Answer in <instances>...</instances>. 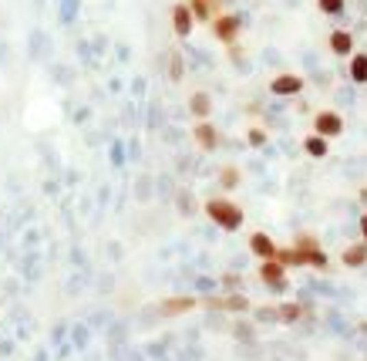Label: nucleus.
Here are the masks:
<instances>
[{"label":"nucleus","instance_id":"f257e3e1","mask_svg":"<svg viewBox=\"0 0 367 361\" xmlns=\"http://www.w3.org/2000/svg\"><path fill=\"white\" fill-rule=\"evenodd\" d=\"M277 260L283 264V267H317V270H324L327 267V253L317 246L314 237H296V246L293 250H277Z\"/></svg>","mask_w":367,"mask_h":361},{"label":"nucleus","instance_id":"f03ea898","mask_svg":"<svg viewBox=\"0 0 367 361\" xmlns=\"http://www.w3.org/2000/svg\"><path fill=\"white\" fill-rule=\"evenodd\" d=\"M205 213L212 223H219L223 230H240L243 226V209L229 200H209L205 202Z\"/></svg>","mask_w":367,"mask_h":361},{"label":"nucleus","instance_id":"7ed1b4c3","mask_svg":"<svg viewBox=\"0 0 367 361\" xmlns=\"http://www.w3.org/2000/svg\"><path fill=\"white\" fill-rule=\"evenodd\" d=\"M240 27H243L240 14H216V17H212V34L223 40V44H229V47H236Z\"/></svg>","mask_w":367,"mask_h":361},{"label":"nucleus","instance_id":"20e7f679","mask_svg":"<svg viewBox=\"0 0 367 361\" xmlns=\"http://www.w3.org/2000/svg\"><path fill=\"white\" fill-rule=\"evenodd\" d=\"M314 132L324 135V139H333V135L344 132V119H340L337 112H317V115H314Z\"/></svg>","mask_w":367,"mask_h":361},{"label":"nucleus","instance_id":"39448f33","mask_svg":"<svg viewBox=\"0 0 367 361\" xmlns=\"http://www.w3.org/2000/svg\"><path fill=\"white\" fill-rule=\"evenodd\" d=\"M270 91L277 98H293V95L303 91V78L300 75H277V78L270 81Z\"/></svg>","mask_w":367,"mask_h":361},{"label":"nucleus","instance_id":"423d86ee","mask_svg":"<svg viewBox=\"0 0 367 361\" xmlns=\"http://www.w3.org/2000/svg\"><path fill=\"white\" fill-rule=\"evenodd\" d=\"M172 27H175V34H179V38H189V34H192L196 17H192L189 3H175V7H172Z\"/></svg>","mask_w":367,"mask_h":361},{"label":"nucleus","instance_id":"0eeeda50","mask_svg":"<svg viewBox=\"0 0 367 361\" xmlns=\"http://www.w3.org/2000/svg\"><path fill=\"white\" fill-rule=\"evenodd\" d=\"M260 277H263L266 287H273V290H286V274H283V264H280V260H263Z\"/></svg>","mask_w":367,"mask_h":361},{"label":"nucleus","instance_id":"6e6552de","mask_svg":"<svg viewBox=\"0 0 367 361\" xmlns=\"http://www.w3.org/2000/svg\"><path fill=\"white\" fill-rule=\"evenodd\" d=\"M260 314H263V318H270V321L293 324V321H300V314H303V307H300V304H283V307H263Z\"/></svg>","mask_w":367,"mask_h":361},{"label":"nucleus","instance_id":"1a4fd4ad","mask_svg":"<svg viewBox=\"0 0 367 361\" xmlns=\"http://www.w3.org/2000/svg\"><path fill=\"white\" fill-rule=\"evenodd\" d=\"M330 51L337 54V58H351L354 54V34L351 31H330Z\"/></svg>","mask_w":367,"mask_h":361},{"label":"nucleus","instance_id":"9d476101","mask_svg":"<svg viewBox=\"0 0 367 361\" xmlns=\"http://www.w3.org/2000/svg\"><path fill=\"white\" fill-rule=\"evenodd\" d=\"M249 250H253L260 260H277V243L270 240L266 233H253V237H249Z\"/></svg>","mask_w":367,"mask_h":361},{"label":"nucleus","instance_id":"9b49d317","mask_svg":"<svg viewBox=\"0 0 367 361\" xmlns=\"http://www.w3.org/2000/svg\"><path fill=\"white\" fill-rule=\"evenodd\" d=\"M196 142L203 145L205 152H212V149L219 145V132H216V125H212L209 119H203L199 125H196Z\"/></svg>","mask_w":367,"mask_h":361},{"label":"nucleus","instance_id":"f8f14e48","mask_svg":"<svg viewBox=\"0 0 367 361\" xmlns=\"http://www.w3.org/2000/svg\"><path fill=\"white\" fill-rule=\"evenodd\" d=\"M209 307H216V311H219V307H223V311H246L249 301H246L243 294H229V297H212Z\"/></svg>","mask_w":367,"mask_h":361},{"label":"nucleus","instance_id":"ddd939ff","mask_svg":"<svg viewBox=\"0 0 367 361\" xmlns=\"http://www.w3.org/2000/svg\"><path fill=\"white\" fill-rule=\"evenodd\" d=\"M303 149H307V156L324 159L327 152H330V142H327L324 135H317V132H314V135H307V139H303Z\"/></svg>","mask_w":367,"mask_h":361},{"label":"nucleus","instance_id":"4468645a","mask_svg":"<svg viewBox=\"0 0 367 361\" xmlns=\"http://www.w3.org/2000/svg\"><path fill=\"white\" fill-rule=\"evenodd\" d=\"M189 108H192V115L203 121V119H209V112H212V98L205 95V91H196L192 98H189Z\"/></svg>","mask_w":367,"mask_h":361},{"label":"nucleus","instance_id":"2eb2a0df","mask_svg":"<svg viewBox=\"0 0 367 361\" xmlns=\"http://www.w3.org/2000/svg\"><path fill=\"white\" fill-rule=\"evenodd\" d=\"M344 264L347 267H364L367 264V243H354L344 250Z\"/></svg>","mask_w":367,"mask_h":361},{"label":"nucleus","instance_id":"dca6fc26","mask_svg":"<svg viewBox=\"0 0 367 361\" xmlns=\"http://www.w3.org/2000/svg\"><path fill=\"white\" fill-rule=\"evenodd\" d=\"M196 307V297H172L162 304V314H182V311H192Z\"/></svg>","mask_w":367,"mask_h":361},{"label":"nucleus","instance_id":"f3484780","mask_svg":"<svg viewBox=\"0 0 367 361\" xmlns=\"http://www.w3.org/2000/svg\"><path fill=\"white\" fill-rule=\"evenodd\" d=\"M351 78L367 84V54H351Z\"/></svg>","mask_w":367,"mask_h":361},{"label":"nucleus","instance_id":"a211bd4d","mask_svg":"<svg viewBox=\"0 0 367 361\" xmlns=\"http://www.w3.org/2000/svg\"><path fill=\"white\" fill-rule=\"evenodd\" d=\"M219 183H223L226 189H233V186L240 183V169H236V165H226V169L219 172Z\"/></svg>","mask_w":367,"mask_h":361},{"label":"nucleus","instance_id":"6ab92c4d","mask_svg":"<svg viewBox=\"0 0 367 361\" xmlns=\"http://www.w3.org/2000/svg\"><path fill=\"white\" fill-rule=\"evenodd\" d=\"M317 7L330 14V17H337V14H344V0H317Z\"/></svg>","mask_w":367,"mask_h":361},{"label":"nucleus","instance_id":"aec40b11","mask_svg":"<svg viewBox=\"0 0 367 361\" xmlns=\"http://www.w3.org/2000/svg\"><path fill=\"white\" fill-rule=\"evenodd\" d=\"M246 139H249V145H256V149H260V145L266 142V132H263V128H249V135H246Z\"/></svg>","mask_w":367,"mask_h":361},{"label":"nucleus","instance_id":"412c9836","mask_svg":"<svg viewBox=\"0 0 367 361\" xmlns=\"http://www.w3.org/2000/svg\"><path fill=\"white\" fill-rule=\"evenodd\" d=\"M168 61H172V81H179L182 78V58L172 51V58H168Z\"/></svg>","mask_w":367,"mask_h":361},{"label":"nucleus","instance_id":"4be33fe9","mask_svg":"<svg viewBox=\"0 0 367 361\" xmlns=\"http://www.w3.org/2000/svg\"><path fill=\"white\" fill-rule=\"evenodd\" d=\"M361 233H364V243H367V213L361 216Z\"/></svg>","mask_w":367,"mask_h":361}]
</instances>
